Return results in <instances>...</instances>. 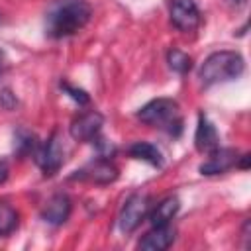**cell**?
Instances as JSON below:
<instances>
[{"instance_id": "cell-1", "label": "cell", "mask_w": 251, "mask_h": 251, "mask_svg": "<svg viewBox=\"0 0 251 251\" xmlns=\"http://www.w3.org/2000/svg\"><path fill=\"white\" fill-rule=\"evenodd\" d=\"M92 16V8L86 0H57L45 18V33L53 39L75 35L82 29Z\"/></svg>"}, {"instance_id": "cell-2", "label": "cell", "mask_w": 251, "mask_h": 251, "mask_svg": "<svg viewBox=\"0 0 251 251\" xmlns=\"http://www.w3.org/2000/svg\"><path fill=\"white\" fill-rule=\"evenodd\" d=\"M245 71V61L241 53L237 51H216L206 57L198 71V78L202 86H212L218 82H227L235 80L243 75Z\"/></svg>"}, {"instance_id": "cell-3", "label": "cell", "mask_w": 251, "mask_h": 251, "mask_svg": "<svg viewBox=\"0 0 251 251\" xmlns=\"http://www.w3.org/2000/svg\"><path fill=\"white\" fill-rule=\"evenodd\" d=\"M137 120L143 122L145 126L163 127L175 137L180 135L182 131V118L178 114V104L173 98H155L147 102L137 112Z\"/></svg>"}, {"instance_id": "cell-4", "label": "cell", "mask_w": 251, "mask_h": 251, "mask_svg": "<svg viewBox=\"0 0 251 251\" xmlns=\"http://www.w3.org/2000/svg\"><path fill=\"white\" fill-rule=\"evenodd\" d=\"M149 208H151V198L145 192H133L122 206V212L118 218L120 229L124 233L135 231L139 227V224L145 220V216L149 214Z\"/></svg>"}, {"instance_id": "cell-5", "label": "cell", "mask_w": 251, "mask_h": 251, "mask_svg": "<svg viewBox=\"0 0 251 251\" xmlns=\"http://www.w3.org/2000/svg\"><path fill=\"white\" fill-rule=\"evenodd\" d=\"M63 155H65V151H63L61 137L57 131H53L47 137V141L39 143V147L35 151V161L41 167L45 176H53L63 165Z\"/></svg>"}, {"instance_id": "cell-6", "label": "cell", "mask_w": 251, "mask_h": 251, "mask_svg": "<svg viewBox=\"0 0 251 251\" xmlns=\"http://www.w3.org/2000/svg\"><path fill=\"white\" fill-rule=\"evenodd\" d=\"M120 176L118 167L104 157H98L94 161H90L88 165H84L82 169L75 171L73 178H80V180H88L94 184H110Z\"/></svg>"}, {"instance_id": "cell-7", "label": "cell", "mask_w": 251, "mask_h": 251, "mask_svg": "<svg viewBox=\"0 0 251 251\" xmlns=\"http://www.w3.org/2000/svg\"><path fill=\"white\" fill-rule=\"evenodd\" d=\"M169 16H171L173 25L186 33L194 31L200 25V10L194 0H171Z\"/></svg>"}, {"instance_id": "cell-8", "label": "cell", "mask_w": 251, "mask_h": 251, "mask_svg": "<svg viewBox=\"0 0 251 251\" xmlns=\"http://www.w3.org/2000/svg\"><path fill=\"white\" fill-rule=\"evenodd\" d=\"M102 126H104V116L96 110H90V112L75 118L69 131L75 141H92L96 135H100Z\"/></svg>"}, {"instance_id": "cell-9", "label": "cell", "mask_w": 251, "mask_h": 251, "mask_svg": "<svg viewBox=\"0 0 251 251\" xmlns=\"http://www.w3.org/2000/svg\"><path fill=\"white\" fill-rule=\"evenodd\" d=\"M237 157H239V153H237L233 147H220V145H218L214 151L208 153V159L198 167V171H200L202 175H206V176L226 173V171H229L231 167H235Z\"/></svg>"}, {"instance_id": "cell-10", "label": "cell", "mask_w": 251, "mask_h": 251, "mask_svg": "<svg viewBox=\"0 0 251 251\" xmlns=\"http://www.w3.org/2000/svg\"><path fill=\"white\" fill-rule=\"evenodd\" d=\"M176 235V229L171 224H163V226H153L137 243V249L141 251H165L173 245Z\"/></svg>"}, {"instance_id": "cell-11", "label": "cell", "mask_w": 251, "mask_h": 251, "mask_svg": "<svg viewBox=\"0 0 251 251\" xmlns=\"http://www.w3.org/2000/svg\"><path fill=\"white\" fill-rule=\"evenodd\" d=\"M71 210H73L71 198L65 192H57L45 202V206L41 210V218L51 226H61L69 220Z\"/></svg>"}, {"instance_id": "cell-12", "label": "cell", "mask_w": 251, "mask_h": 251, "mask_svg": "<svg viewBox=\"0 0 251 251\" xmlns=\"http://www.w3.org/2000/svg\"><path fill=\"white\" fill-rule=\"evenodd\" d=\"M194 145L200 153H210L220 145V137L218 131L214 127V124L200 112L198 114V126H196V133H194Z\"/></svg>"}, {"instance_id": "cell-13", "label": "cell", "mask_w": 251, "mask_h": 251, "mask_svg": "<svg viewBox=\"0 0 251 251\" xmlns=\"http://www.w3.org/2000/svg\"><path fill=\"white\" fill-rule=\"evenodd\" d=\"M180 208V200L176 196H167L163 198L151 212H149V222L151 226H163V224H171V220L176 216Z\"/></svg>"}, {"instance_id": "cell-14", "label": "cell", "mask_w": 251, "mask_h": 251, "mask_svg": "<svg viewBox=\"0 0 251 251\" xmlns=\"http://www.w3.org/2000/svg\"><path fill=\"white\" fill-rule=\"evenodd\" d=\"M39 147V141L35 137V133H31L29 129L25 127H20L16 133H14V151L20 159L24 157H29V155H35Z\"/></svg>"}, {"instance_id": "cell-15", "label": "cell", "mask_w": 251, "mask_h": 251, "mask_svg": "<svg viewBox=\"0 0 251 251\" xmlns=\"http://www.w3.org/2000/svg\"><path fill=\"white\" fill-rule=\"evenodd\" d=\"M129 155L139 159V161H145L153 167H163V155L161 151L153 145V143H147V141H135L133 145H129Z\"/></svg>"}, {"instance_id": "cell-16", "label": "cell", "mask_w": 251, "mask_h": 251, "mask_svg": "<svg viewBox=\"0 0 251 251\" xmlns=\"http://www.w3.org/2000/svg\"><path fill=\"white\" fill-rule=\"evenodd\" d=\"M167 63H169L171 71H175V73H178V75H186V73L192 69V57L186 55L184 51L176 49V47L169 49V53H167Z\"/></svg>"}, {"instance_id": "cell-17", "label": "cell", "mask_w": 251, "mask_h": 251, "mask_svg": "<svg viewBox=\"0 0 251 251\" xmlns=\"http://www.w3.org/2000/svg\"><path fill=\"white\" fill-rule=\"evenodd\" d=\"M18 226V212L6 202L0 200V235H8Z\"/></svg>"}, {"instance_id": "cell-18", "label": "cell", "mask_w": 251, "mask_h": 251, "mask_svg": "<svg viewBox=\"0 0 251 251\" xmlns=\"http://www.w3.org/2000/svg\"><path fill=\"white\" fill-rule=\"evenodd\" d=\"M61 90H65V92H67L75 102H78L80 106H84V104L90 102V96H88L82 88H76V86H73V84H69V82H65V80L61 82Z\"/></svg>"}, {"instance_id": "cell-19", "label": "cell", "mask_w": 251, "mask_h": 251, "mask_svg": "<svg viewBox=\"0 0 251 251\" xmlns=\"http://www.w3.org/2000/svg\"><path fill=\"white\" fill-rule=\"evenodd\" d=\"M92 143H94V145H96V149H98V157H104V159L114 157L116 147H114V143H110L108 139H104V137L96 135V137L92 139Z\"/></svg>"}, {"instance_id": "cell-20", "label": "cell", "mask_w": 251, "mask_h": 251, "mask_svg": "<svg viewBox=\"0 0 251 251\" xmlns=\"http://www.w3.org/2000/svg\"><path fill=\"white\" fill-rule=\"evenodd\" d=\"M16 104H18L16 94H14L10 88H2V90H0V106H2L4 110H14Z\"/></svg>"}, {"instance_id": "cell-21", "label": "cell", "mask_w": 251, "mask_h": 251, "mask_svg": "<svg viewBox=\"0 0 251 251\" xmlns=\"http://www.w3.org/2000/svg\"><path fill=\"white\" fill-rule=\"evenodd\" d=\"M8 175H10V167L6 161H0V184H4L8 180Z\"/></svg>"}, {"instance_id": "cell-22", "label": "cell", "mask_w": 251, "mask_h": 251, "mask_svg": "<svg viewBox=\"0 0 251 251\" xmlns=\"http://www.w3.org/2000/svg\"><path fill=\"white\" fill-rule=\"evenodd\" d=\"M249 159H251V155H249V153H245V155L237 157L235 167H239V169H247V167H249Z\"/></svg>"}, {"instance_id": "cell-23", "label": "cell", "mask_w": 251, "mask_h": 251, "mask_svg": "<svg viewBox=\"0 0 251 251\" xmlns=\"http://www.w3.org/2000/svg\"><path fill=\"white\" fill-rule=\"evenodd\" d=\"M241 235H243V239H245V243H243V247H249V220H245V224H243V231H241Z\"/></svg>"}, {"instance_id": "cell-24", "label": "cell", "mask_w": 251, "mask_h": 251, "mask_svg": "<svg viewBox=\"0 0 251 251\" xmlns=\"http://www.w3.org/2000/svg\"><path fill=\"white\" fill-rule=\"evenodd\" d=\"M231 6H235V8H241V6H245V2L247 0H227Z\"/></svg>"}, {"instance_id": "cell-25", "label": "cell", "mask_w": 251, "mask_h": 251, "mask_svg": "<svg viewBox=\"0 0 251 251\" xmlns=\"http://www.w3.org/2000/svg\"><path fill=\"white\" fill-rule=\"evenodd\" d=\"M2 67H4V53H2V49H0V73H2Z\"/></svg>"}]
</instances>
